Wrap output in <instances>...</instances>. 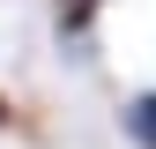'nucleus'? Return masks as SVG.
<instances>
[{
	"mask_svg": "<svg viewBox=\"0 0 156 149\" xmlns=\"http://www.w3.org/2000/svg\"><path fill=\"white\" fill-rule=\"evenodd\" d=\"M104 8H112V0H52V37H60V45H82Z\"/></svg>",
	"mask_w": 156,
	"mask_h": 149,
	"instance_id": "1",
	"label": "nucleus"
},
{
	"mask_svg": "<svg viewBox=\"0 0 156 149\" xmlns=\"http://www.w3.org/2000/svg\"><path fill=\"white\" fill-rule=\"evenodd\" d=\"M119 134L134 149H156V89H134V97L119 104Z\"/></svg>",
	"mask_w": 156,
	"mask_h": 149,
	"instance_id": "2",
	"label": "nucleus"
},
{
	"mask_svg": "<svg viewBox=\"0 0 156 149\" xmlns=\"http://www.w3.org/2000/svg\"><path fill=\"white\" fill-rule=\"evenodd\" d=\"M8 119H15V112H8V97H0V127H8Z\"/></svg>",
	"mask_w": 156,
	"mask_h": 149,
	"instance_id": "3",
	"label": "nucleus"
}]
</instances>
